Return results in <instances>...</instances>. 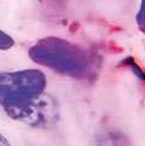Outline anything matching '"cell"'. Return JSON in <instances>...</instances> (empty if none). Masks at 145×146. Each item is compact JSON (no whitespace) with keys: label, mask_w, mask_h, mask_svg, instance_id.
Wrapping results in <instances>:
<instances>
[{"label":"cell","mask_w":145,"mask_h":146,"mask_svg":"<svg viewBox=\"0 0 145 146\" xmlns=\"http://www.w3.org/2000/svg\"><path fill=\"white\" fill-rule=\"evenodd\" d=\"M28 53L34 63L74 79H85L91 70L88 53L77 45L57 36L38 40Z\"/></svg>","instance_id":"obj_1"},{"label":"cell","mask_w":145,"mask_h":146,"mask_svg":"<svg viewBox=\"0 0 145 146\" xmlns=\"http://www.w3.org/2000/svg\"><path fill=\"white\" fill-rule=\"evenodd\" d=\"M47 86L46 75L38 69L0 72V106H21L39 98Z\"/></svg>","instance_id":"obj_2"},{"label":"cell","mask_w":145,"mask_h":146,"mask_svg":"<svg viewBox=\"0 0 145 146\" xmlns=\"http://www.w3.org/2000/svg\"><path fill=\"white\" fill-rule=\"evenodd\" d=\"M9 117L35 128H45L52 126L59 117L58 105L56 100L47 94L40 96L34 100L21 106L4 109Z\"/></svg>","instance_id":"obj_3"},{"label":"cell","mask_w":145,"mask_h":146,"mask_svg":"<svg viewBox=\"0 0 145 146\" xmlns=\"http://www.w3.org/2000/svg\"><path fill=\"white\" fill-rule=\"evenodd\" d=\"M15 45V40L7 33L0 29V51L10 50Z\"/></svg>","instance_id":"obj_4"},{"label":"cell","mask_w":145,"mask_h":146,"mask_svg":"<svg viewBox=\"0 0 145 146\" xmlns=\"http://www.w3.org/2000/svg\"><path fill=\"white\" fill-rule=\"evenodd\" d=\"M137 23L139 29H142L145 33V0H142L140 3V9L137 15Z\"/></svg>","instance_id":"obj_5"},{"label":"cell","mask_w":145,"mask_h":146,"mask_svg":"<svg viewBox=\"0 0 145 146\" xmlns=\"http://www.w3.org/2000/svg\"><path fill=\"white\" fill-rule=\"evenodd\" d=\"M0 146H11V144H10L7 138L5 137L3 133H0Z\"/></svg>","instance_id":"obj_6"}]
</instances>
